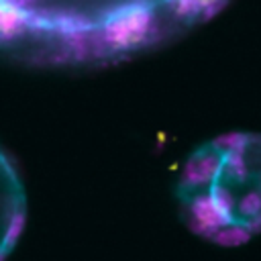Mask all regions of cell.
Returning <instances> with one entry per match:
<instances>
[{"label":"cell","mask_w":261,"mask_h":261,"mask_svg":"<svg viewBox=\"0 0 261 261\" xmlns=\"http://www.w3.org/2000/svg\"><path fill=\"white\" fill-rule=\"evenodd\" d=\"M218 4L0 2V49L39 63H102L169 39Z\"/></svg>","instance_id":"cell-1"},{"label":"cell","mask_w":261,"mask_h":261,"mask_svg":"<svg viewBox=\"0 0 261 261\" xmlns=\"http://www.w3.org/2000/svg\"><path fill=\"white\" fill-rule=\"evenodd\" d=\"M184 224L216 245L261 234V133H228L200 145L175 184Z\"/></svg>","instance_id":"cell-2"},{"label":"cell","mask_w":261,"mask_h":261,"mask_svg":"<svg viewBox=\"0 0 261 261\" xmlns=\"http://www.w3.org/2000/svg\"><path fill=\"white\" fill-rule=\"evenodd\" d=\"M27 214V196L20 175L0 147V261L14 249Z\"/></svg>","instance_id":"cell-3"}]
</instances>
